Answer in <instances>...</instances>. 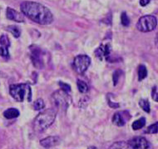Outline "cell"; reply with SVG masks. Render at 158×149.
Wrapping results in <instances>:
<instances>
[{"label": "cell", "mask_w": 158, "mask_h": 149, "mask_svg": "<svg viewBox=\"0 0 158 149\" xmlns=\"http://www.w3.org/2000/svg\"><path fill=\"white\" fill-rule=\"evenodd\" d=\"M20 8L23 15L38 24L48 25L52 23L53 21V16L51 11L41 3L25 1L21 3Z\"/></svg>", "instance_id": "obj_1"}, {"label": "cell", "mask_w": 158, "mask_h": 149, "mask_svg": "<svg viewBox=\"0 0 158 149\" xmlns=\"http://www.w3.org/2000/svg\"><path fill=\"white\" fill-rule=\"evenodd\" d=\"M55 118H56V112L53 109H48L44 110L34 119L33 129L38 133L44 132L53 123Z\"/></svg>", "instance_id": "obj_2"}, {"label": "cell", "mask_w": 158, "mask_h": 149, "mask_svg": "<svg viewBox=\"0 0 158 149\" xmlns=\"http://www.w3.org/2000/svg\"><path fill=\"white\" fill-rule=\"evenodd\" d=\"M9 93L18 102H23L25 99L30 102L32 98L31 87L27 83L12 84L9 87Z\"/></svg>", "instance_id": "obj_3"}, {"label": "cell", "mask_w": 158, "mask_h": 149, "mask_svg": "<svg viewBox=\"0 0 158 149\" xmlns=\"http://www.w3.org/2000/svg\"><path fill=\"white\" fill-rule=\"evenodd\" d=\"M51 100L57 109L62 110H66L70 103V98L68 92H64L62 89L53 92L51 96Z\"/></svg>", "instance_id": "obj_4"}, {"label": "cell", "mask_w": 158, "mask_h": 149, "mask_svg": "<svg viewBox=\"0 0 158 149\" xmlns=\"http://www.w3.org/2000/svg\"><path fill=\"white\" fill-rule=\"evenodd\" d=\"M157 20L152 15H145L140 18L136 23V28L142 33H148L156 28Z\"/></svg>", "instance_id": "obj_5"}, {"label": "cell", "mask_w": 158, "mask_h": 149, "mask_svg": "<svg viewBox=\"0 0 158 149\" xmlns=\"http://www.w3.org/2000/svg\"><path fill=\"white\" fill-rule=\"evenodd\" d=\"M91 63V58L87 55H78L74 58L73 67L79 74L85 73Z\"/></svg>", "instance_id": "obj_6"}, {"label": "cell", "mask_w": 158, "mask_h": 149, "mask_svg": "<svg viewBox=\"0 0 158 149\" xmlns=\"http://www.w3.org/2000/svg\"><path fill=\"white\" fill-rule=\"evenodd\" d=\"M30 58L35 68L40 69L44 68L43 52L40 48L36 45H32L30 47Z\"/></svg>", "instance_id": "obj_7"}, {"label": "cell", "mask_w": 158, "mask_h": 149, "mask_svg": "<svg viewBox=\"0 0 158 149\" xmlns=\"http://www.w3.org/2000/svg\"><path fill=\"white\" fill-rule=\"evenodd\" d=\"M131 118L129 113L127 111L117 112L113 115L112 117V123L118 127H123L126 124V122Z\"/></svg>", "instance_id": "obj_8"}, {"label": "cell", "mask_w": 158, "mask_h": 149, "mask_svg": "<svg viewBox=\"0 0 158 149\" xmlns=\"http://www.w3.org/2000/svg\"><path fill=\"white\" fill-rule=\"evenodd\" d=\"M129 145L131 149H148L149 143L147 139L142 137H136L129 141Z\"/></svg>", "instance_id": "obj_9"}, {"label": "cell", "mask_w": 158, "mask_h": 149, "mask_svg": "<svg viewBox=\"0 0 158 149\" xmlns=\"http://www.w3.org/2000/svg\"><path fill=\"white\" fill-rule=\"evenodd\" d=\"M110 52H111V48L108 44H102L101 46L99 47L97 50H96L95 53L97 57H98L101 59L107 60L109 57Z\"/></svg>", "instance_id": "obj_10"}, {"label": "cell", "mask_w": 158, "mask_h": 149, "mask_svg": "<svg viewBox=\"0 0 158 149\" xmlns=\"http://www.w3.org/2000/svg\"><path fill=\"white\" fill-rule=\"evenodd\" d=\"M59 143H60V138L57 136H49L40 141L41 146L45 148H50V147H55L57 144H59Z\"/></svg>", "instance_id": "obj_11"}, {"label": "cell", "mask_w": 158, "mask_h": 149, "mask_svg": "<svg viewBox=\"0 0 158 149\" xmlns=\"http://www.w3.org/2000/svg\"><path fill=\"white\" fill-rule=\"evenodd\" d=\"M6 16L8 19L15 21L18 23H23L24 22V17L22 14H20L16 10H14V8H8L7 11H6Z\"/></svg>", "instance_id": "obj_12"}, {"label": "cell", "mask_w": 158, "mask_h": 149, "mask_svg": "<svg viewBox=\"0 0 158 149\" xmlns=\"http://www.w3.org/2000/svg\"><path fill=\"white\" fill-rule=\"evenodd\" d=\"M19 111L17 109H8L3 113V116L6 117L7 119H13V118H16L19 116Z\"/></svg>", "instance_id": "obj_13"}, {"label": "cell", "mask_w": 158, "mask_h": 149, "mask_svg": "<svg viewBox=\"0 0 158 149\" xmlns=\"http://www.w3.org/2000/svg\"><path fill=\"white\" fill-rule=\"evenodd\" d=\"M108 149H131L128 143L126 142H116L109 147Z\"/></svg>", "instance_id": "obj_14"}, {"label": "cell", "mask_w": 158, "mask_h": 149, "mask_svg": "<svg viewBox=\"0 0 158 149\" xmlns=\"http://www.w3.org/2000/svg\"><path fill=\"white\" fill-rule=\"evenodd\" d=\"M145 124H146V119L145 117H141L140 119L136 120L132 123L131 127H132V129L133 130H139L141 128L144 127Z\"/></svg>", "instance_id": "obj_15"}, {"label": "cell", "mask_w": 158, "mask_h": 149, "mask_svg": "<svg viewBox=\"0 0 158 149\" xmlns=\"http://www.w3.org/2000/svg\"><path fill=\"white\" fill-rule=\"evenodd\" d=\"M7 30L8 32L13 34L15 38H19V36L21 34V29L19 28V27L16 26V25H10L7 27Z\"/></svg>", "instance_id": "obj_16"}, {"label": "cell", "mask_w": 158, "mask_h": 149, "mask_svg": "<svg viewBox=\"0 0 158 149\" xmlns=\"http://www.w3.org/2000/svg\"><path fill=\"white\" fill-rule=\"evenodd\" d=\"M147 76V68L144 65H140L138 68V80L142 81L145 79Z\"/></svg>", "instance_id": "obj_17"}, {"label": "cell", "mask_w": 158, "mask_h": 149, "mask_svg": "<svg viewBox=\"0 0 158 149\" xmlns=\"http://www.w3.org/2000/svg\"><path fill=\"white\" fill-rule=\"evenodd\" d=\"M77 87H78V90L80 92L85 93V92H87L88 91V86H87V84L85 82L78 79L77 81Z\"/></svg>", "instance_id": "obj_18"}, {"label": "cell", "mask_w": 158, "mask_h": 149, "mask_svg": "<svg viewBox=\"0 0 158 149\" xmlns=\"http://www.w3.org/2000/svg\"><path fill=\"white\" fill-rule=\"evenodd\" d=\"M139 105L146 113H150V103L147 99H141L139 101Z\"/></svg>", "instance_id": "obj_19"}, {"label": "cell", "mask_w": 158, "mask_h": 149, "mask_svg": "<svg viewBox=\"0 0 158 149\" xmlns=\"http://www.w3.org/2000/svg\"><path fill=\"white\" fill-rule=\"evenodd\" d=\"M158 132V122L153 123L151 126L147 127V129L145 131V133H148V134H154Z\"/></svg>", "instance_id": "obj_20"}, {"label": "cell", "mask_w": 158, "mask_h": 149, "mask_svg": "<svg viewBox=\"0 0 158 149\" xmlns=\"http://www.w3.org/2000/svg\"><path fill=\"white\" fill-rule=\"evenodd\" d=\"M0 44L2 45V47H4L6 49H8L10 46V40L7 35H2L0 38Z\"/></svg>", "instance_id": "obj_21"}, {"label": "cell", "mask_w": 158, "mask_h": 149, "mask_svg": "<svg viewBox=\"0 0 158 149\" xmlns=\"http://www.w3.org/2000/svg\"><path fill=\"white\" fill-rule=\"evenodd\" d=\"M44 106H45V104H44V100L41 99V98H39L38 100H36L35 102H34V103H33V109L38 111V110L44 109Z\"/></svg>", "instance_id": "obj_22"}, {"label": "cell", "mask_w": 158, "mask_h": 149, "mask_svg": "<svg viewBox=\"0 0 158 149\" xmlns=\"http://www.w3.org/2000/svg\"><path fill=\"white\" fill-rule=\"evenodd\" d=\"M121 21H122V24L123 26H125V27H127L130 24V19H129V17L127 16V13H123L122 14V16H121Z\"/></svg>", "instance_id": "obj_23"}, {"label": "cell", "mask_w": 158, "mask_h": 149, "mask_svg": "<svg viewBox=\"0 0 158 149\" xmlns=\"http://www.w3.org/2000/svg\"><path fill=\"white\" fill-rule=\"evenodd\" d=\"M123 72L121 70H117L115 71L114 73H113V76H112V79H113V83H114V85L116 86L117 83H118V80H119V78L122 75Z\"/></svg>", "instance_id": "obj_24"}, {"label": "cell", "mask_w": 158, "mask_h": 149, "mask_svg": "<svg viewBox=\"0 0 158 149\" xmlns=\"http://www.w3.org/2000/svg\"><path fill=\"white\" fill-rule=\"evenodd\" d=\"M0 56L5 58L9 57V53H8V49H6L4 47H0Z\"/></svg>", "instance_id": "obj_25"}, {"label": "cell", "mask_w": 158, "mask_h": 149, "mask_svg": "<svg viewBox=\"0 0 158 149\" xmlns=\"http://www.w3.org/2000/svg\"><path fill=\"white\" fill-rule=\"evenodd\" d=\"M59 86H60L61 89L63 90L64 92H69L71 91V87L68 85V84L65 83H63V82H59Z\"/></svg>", "instance_id": "obj_26"}, {"label": "cell", "mask_w": 158, "mask_h": 149, "mask_svg": "<svg viewBox=\"0 0 158 149\" xmlns=\"http://www.w3.org/2000/svg\"><path fill=\"white\" fill-rule=\"evenodd\" d=\"M152 98L153 100L156 101L158 102V92L157 90H156V87H154L152 88Z\"/></svg>", "instance_id": "obj_27"}, {"label": "cell", "mask_w": 158, "mask_h": 149, "mask_svg": "<svg viewBox=\"0 0 158 149\" xmlns=\"http://www.w3.org/2000/svg\"><path fill=\"white\" fill-rule=\"evenodd\" d=\"M108 104H109L110 107L112 108V109H117V108H119V104L118 103H112V101H110L109 99H108Z\"/></svg>", "instance_id": "obj_28"}, {"label": "cell", "mask_w": 158, "mask_h": 149, "mask_svg": "<svg viewBox=\"0 0 158 149\" xmlns=\"http://www.w3.org/2000/svg\"><path fill=\"white\" fill-rule=\"evenodd\" d=\"M151 0H140V5L142 6V7H145L147 6L148 3H150Z\"/></svg>", "instance_id": "obj_29"}, {"label": "cell", "mask_w": 158, "mask_h": 149, "mask_svg": "<svg viewBox=\"0 0 158 149\" xmlns=\"http://www.w3.org/2000/svg\"><path fill=\"white\" fill-rule=\"evenodd\" d=\"M155 42H156V47H157V49H158V33H156V36Z\"/></svg>", "instance_id": "obj_30"}, {"label": "cell", "mask_w": 158, "mask_h": 149, "mask_svg": "<svg viewBox=\"0 0 158 149\" xmlns=\"http://www.w3.org/2000/svg\"><path fill=\"white\" fill-rule=\"evenodd\" d=\"M88 149H98V148L94 146H92V147H88Z\"/></svg>", "instance_id": "obj_31"}]
</instances>
